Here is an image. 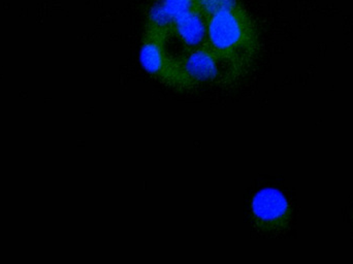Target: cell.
<instances>
[{"instance_id": "obj_1", "label": "cell", "mask_w": 353, "mask_h": 264, "mask_svg": "<svg viewBox=\"0 0 353 264\" xmlns=\"http://www.w3.org/2000/svg\"><path fill=\"white\" fill-rule=\"evenodd\" d=\"M205 45L219 59L222 78L236 80L243 74L256 53L257 34L242 6L207 19Z\"/></svg>"}, {"instance_id": "obj_2", "label": "cell", "mask_w": 353, "mask_h": 264, "mask_svg": "<svg viewBox=\"0 0 353 264\" xmlns=\"http://www.w3.org/2000/svg\"><path fill=\"white\" fill-rule=\"evenodd\" d=\"M176 62L178 88H193L222 78L219 59L205 45L187 51L183 57L176 58Z\"/></svg>"}, {"instance_id": "obj_3", "label": "cell", "mask_w": 353, "mask_h": 264, "mask_svg": "<svg viewBox=\"0 0 353 264\" xmlns=\"http://www.w3.org/2000/svg\"><path fill=\"white\" fill-rule=\"evenodd\" d=\"M251 209L255 224L265 232L281 230L290 218L288 199L277 189H263L257 192Z\"/></svg>"}, {"instance_id": "obj_4", "label": "cell", "mask_w": 353, "mask_h": 264, "mask_svg": "<svg viewBox=\"0 0 353 264\" xmlns=\"http://www.w3.org/2000/svg\"><path fill=\"white\" fill-rule=\"evenodd\" d=\"M165 41L161 37L145 33L140 52L141 63L150 76L175 86L178 62L167 53Z\"/></svg>"}, {"instance_id": "obj_5", "label": "cell", "mask_w": 353, "mask_h": 264, "mask_svg": "<svg viewBox=\"0 0 353 264\" xmlns=\"http://www.w3.org/2000/svg\"><path fill=\"white\" fill-rule=\"evenodd\" d=\"M194 8L195 0H157L147 14L145 33L167 41L176 21Z\"/></svg>"}, {"instance_id": "obj_6", "label": "cell", "mask_w": 353, "mask_h": 264, "mask_svg": "<svg viewBox=\"0 0 353 264\" xmlns=\"http://www.w3.org/2000/svg\"><path fill=\"white\" fill-rule=\"evenodd\" d=\"M173 33L187 51L203 47L207 43V18L194 8L176 21Z\"/></svg>"}, {"instance_id": "obj_7", "label": "cell", "mask_w": 353, "mask_h": 264, "mask_svg": "<svg viewBox=\"0 0 353 264\" xmlns=\"http://www.w3.org/2000/svg\"><path fill=\"white\" fill-rule=\"evenodd\" d=\"M239 6L241 4L238 0H195V8L207 19L218 12L234 10Z\"/></svg>"}]
</instances>
